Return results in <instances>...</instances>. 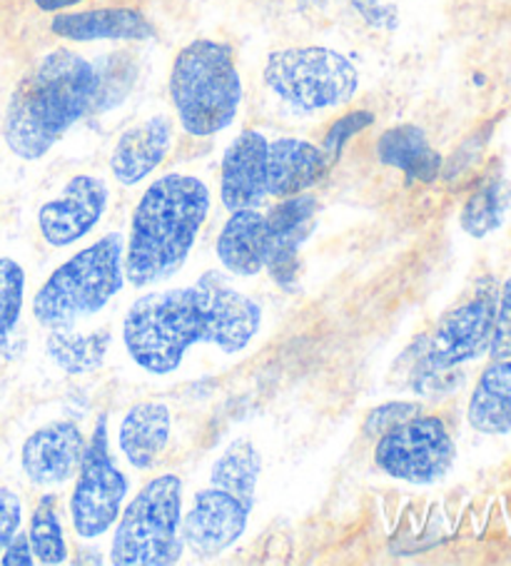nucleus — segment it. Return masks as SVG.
I'll list each match as a JSON object with an SVG mask.
<instances>
[{"mask_svg":"<svg viewBox=\"0 0 511 566\" xmlns=\"http://www.w3.org/2000/svg\"><path fill=\"white\" fill-rule=\"evenodd\" d=\"M260 325L258 302L210 270L195 285L135 300L123 319V343L137 367L165 377L180 367L192 345H215L225 355L242 353Z\"/></svg>","mask_w":511,"mask_h":566,"instance_id":"f257e3e1","label":"nucleus"},{"mask_svg":"<svg viewBox=\"0 0 511 566\" xmlns=\"http://www.w3.org/2000/svg\"><path fill=\"white\" fill-rule=\"evenodd\" d=\"M97 71L67 48L43 55L8 101L3 138L21 160H41L97 101Z\"/></svg>","mask_w":511,"mask_h":566,"instance_id":"f03ea898","label":"nucleus"},{"mask_svg":"<svg viewBox=\"0 0 511 566\" xmlns=\"http://www.w3.org/2000/svg\"><path fill=\"white\" fill-rule=\"evenodd\" d=\"M210 212V190L195 175H163L143 192L131 220L125 280L147 287L180 272Z\"/></svg>","mask_w":511,"mask_h":566,"instance_id":"7ed1b4c3","label":"nucleus"},{"mask_svg":"<svg viewBox=\"0 0 511 566\" xmlns=\"http://www.w3.org/2000/svg\"><path fill=\"white\" fill-rule=\"evenodd\" d=\"M262 472V457L248 437L234 439L215 462L210 484L195 494L188 514H182V542L202 556L222 554L248 530L254 494Z\"/></svg>","mask_w":511,"mask_h":566,"instance_id":"20e7f679","label":"nucleus"},{"mask_svg":"<svg viewBox=\"0 0 511 566\" xmlns=\"http://www.w3.org/2000/svg\"><path fill=\"white\" fill-rule=\"evenodd\" d=\"M170 101L182 130L210 138L232 125L242 103V81L228 43L192 41L175 55Z\"/></svg>","mask_w":511,"mask_h":566,"instance_id":"39448f33","label":"nucleus"},{"mask_svg":"<svg viewBox=\"0 0 511 566\" xmlns=\"http://www.w3.org/2000/svg\"><path fill=\"white\" fill-rule=\"evenodd\" d=\"M125 238L107 232L75 252L43 282L33 315L48 329H67L75 319L101 312L125 285Z\"/></svg>","mask_w":511,"mask_h":566,"instance_id":"423d86ee","label":"nucleus"},{"mask_svg":"<svg viewBox=\"0 0 511 566\" xmlns=\"http://www.w3.org/2000/svg\"><path fill=\"white\" fill-rule=\"evenodd\" d=\"M111 544L115 566H170L178 564L182 542V480L160 474L147 482L117 516Z\"/></svg>","mask_w":511,"mask_h":566,"instance_id":"0eeeda50","label":"nucleus"},{"mask_svg":"<svg viewBox=\"0 0 511 566\" xmlns=\"http://www.w3.org/2000/svg\"><path fill=\"white\" fill-rule=\"evenodd\" d=\"M264 83L294 111L314 113L350 103L359 73L347 55L330 48H288L268 55Z\"/></svg>","mask_w":511,"mask_h":566,"instance_id":"6e6552de","label":"nucleus"},{"mask_svg":"<svg viewBox=\"0 0 511 566\" xmlns=\"http://www.w3.org/2000/svg\"><path fill=\"white\" fill-rule=\"evenodd\" d=\"M457 447L439 417H409L379 434L375 462L392 480L435 484L455 464Z\"/></svg>","mask_w":511,"mask_h":566,"instance_id":"1a4fd4ad","label":"nucleus"},{"mask_svg":"<svg viewBox=\"0 0 511 566\" xmlns=\"http://www.w3.org/2000/svg\"><path fill=\"white\" fill-rule=\"evenodd\" d=\"M127 496V480L117 470L107 437V415L95 422L91 442L85 447L83 464L71 494V520L81 539H97L117 522Z\"/></svg>","mask_w":511,"mask_h":566,"instance_id":"9d476101","label":"nucleus"},{"mask_svg":"<svg viewBox=\"0 0 511 566\" xmlns=\"http://www.w3.org/2000/svg\"><path fill=\"white\" fill-rule=\"evenodd\" d=\"M497 300L491 292H479L474 300L451 310L439 319L435 332L425 339L427 373H445L481 357L491 345Z\"/></svg>","mask_w":511,"mask_h":566,"instance_id":"9b49d317","label":"nucleus"},{"mask_svg":"<svg viewBox=\"0 0 511 566\" xmlns=\"http://www.w3.org/2000/svg\"><path fill=\"white\" fill-rule=\"evenodd\" d=\"M107 185L95 175H75L67 180L61 198L38 210V228L53 248H67L95 230L107 208Z\"/></svg>","mask_w":511,"mask_h":566,"instance_id":"f8f14e48","label":"nucleus"},{"mask_svg":"<svg viewBox=\"0 0 511 566\" xmlns=\"http://www.w3.org/2000/svg\"><path fill=\"white\" fill-rule=\"evenodd\" d=\"M85 437L71 419H58L25 439L21 464L28 480L41 486L63 484L73 480L83 464Z\"/></svg>","mask_w":511,"mask_h":566,"instance_id":"ddd939ff","label":"nucleus"},{"mask_svg":"<svg viewBox=\"0 0 511 566\" xmlns=\"http://www.w3.org/2000/svg\"><path fill=\"white\" fill-rule=\"evenodd\" d=\"M268 145L258 130H244L222 155L220 198L228 212L252 210L270 198L268 195Z\"/></svg>","mask_w":511,"mask_h":566,"instance_id":"4468645a","label":"nucleus"},{"mask_svg":"<svg viewBox=\"0 0 511 566\" xmlns=\"http://www.w3.org/2000/svg\"><path fill=\"white\" fill-rule=\"evenodd\" d=\"M173 145V120L167 115H153L140 125L127 128L115 143L111 170L121 185H137L165 160Z\"/></svg>","mask_w":511,"mask_h":566,"instance_id":"2eb2a0df","label":"nucleus"},{"mask_svg":"<svg viewBox=\"0 0 511 566\" xmlns=\"http://www.w3.org/2000/svg\"><path fill=\"white\" fill-rule=\"evenodd\" d=\"M218 258L234 277H254L268 268L270 222L260 208L234 210L218 238Z\"/></svg>","mask_w":511,"mask_h":566,"instance_id":"dca6fc26","label":"nucleus"},{"mask_svg":"<svg viewBox=\"0 0 511 566\" xmlns=\"http://www.w3.org/2000/svg\"><path fill=\"white\" fill-rule=\"evenodd\" d=\"M51 31L75 43L150 41L155 35L153 23L135 8H95V11L63 13L53 18Z\"/></svg>","mask_w":511,"mask_h":566,"instance_id":"f3484780","label":"nucleus"},{"mask_svg":"<svg viewBox=\"0 0 511 566\" xmlns=\"http://www.w3.org/2000/svg\"><path fill=\"white\" fill-rule=\"evenodd\" d=\"M314 210H317V200L312 195H292V198L280 200L268 212L270 222V258L268 270L272 272V280H278L282 287H288L294 280V258L298 250L307 238V228Z\"/></svg>","mask_w":511,"mask_h":566,"instance_id":"a211bd4d","label":"nucleus"},{"mask_svg":"<svg viewBox=\"0 0 511 566\" xmlns=\"http://www.w3.org/2000/svg\"><path fill=\"white\" fill-rule=\"evenodd\" d=\"M330 163L322 148L300 138H280L268 145V195L274 200L292 198L322 180Z\"/></svg>","mask_w":511,"mask_h":566,"instance_id":"6ab92c4d","label":"nucleus"},{"mask_svg":"<svg viewBox=\"0 0 511 566\" xmlns=\"http://www.w3.org/2000/svg\"><path fill=\"white\" fill-rule=\"evenodd\" d=\"M170 409L163 402H140L127 409L117 442L135 470H150L170 442Z\"/></svg>","mask_w":511,"mask_h":566,"instance_id":"aec40b11","label":"nucleus"},{"mask_svg":"<svg viewBox=\"0 0 511 566\" xmlns=\"http://www.w3.org/2000/svg\"><path fill=\"white\" fill-rule=\"evenodd\" d=\"M469 424L481 434L511 432V363L494 359L479 377L467 409Z\"/></svg>","mask_w":511,"mask_h":566,"instance_id":"412c9836","label":"nucleus"},{"mask_svg":"<svg viewBox=\"0 0 511 566\" xmlns=\"http://www.w3.org/2000/svg\"><path fill=\"white\" fill-rule=\"evenodd\" d=\"M377 158L407 175L409 180L431 182L441 170L439 153L417 125H397L377 140Z\"/></svg>","mask_w":511,"mask_h":566,"instance_id":"4be33fe9","label":"nucleus"},{"mask_svg":"<svg viewBox=\"0 0 511 566\" xmlns=\"http://www.w3.org/2000/svg\"><path fill=\"white\" fill-rule=\"evenodd\" d=\"M45 347L53 363L63 367L67 375H87L103 365L107 347H111V335H107V329L91 332V335L53 329Z\"/></svg>","mask_w":511,"mask_h":566,"instance_id":"5701e85b","label":"nucleus"},{"mask_svg":"<svg viewBox=\"0 0 511 566\" xmlns=\"http://www.w3.org/2000/svg\"><path fill=\"white\" fill-rule=\"evenodd\" d=\"M35 559L48 566L63 564L67 559V544L61 524V512H58V494H45L38 502L31 516V530H28Z\"/></svg>","mask_w":511,"mask_h":566,"instance_id":"b1692460","label":"nucleus"},{"mask_svg":"<svg viewBox=\"0 0 511 566\" xmlns=\"http://www.w3.org/2000/svg\"><path fill=\"white\" fill-rule=\"evenodd\" d=\"M507 212V192L499 178H489L479 185L474 195L467 200L461 210V228L471 238H487L504 222Z\"/></svg>","mask_w":511,"mask_h":566,"instance_id":"393cba45","label":"nucleus"},{"mask_svg":"<svg viewBox=\"0 0 511 566\" xmlns=\"http://www.w3.org/2000/svg\"><path fill=\"white\" fill-rule=\"evenodd\" d=\"M25 272L13 258H0V347H6L21 319Z\"/></svg>","mask_w":511,"mask_h":566,"instance_id":"a878e982","label":"nucleus"},{"mask_svg":"<svg viewBox=\"0 0 511 566\" xmlns=\"http://www.w3.org/2000/svg\"><path fill=\"white\" fill-rule=\"evenodd\" d=\"M372 113H352V115H345V118L337 120L332 125V130L327 133V138H324V145H322V153L324 158H327V163H334L340 158L342 148H345V143L352 138V135L365 130L367 125H372Z\"/></svg>","mask_w":511,"mask_h":566,"instance_id":"bb28decb","label":"nucleus"},{"mask_svg":"<svg viewBox=\"0 0 511 566\" xmlns=\"http://www.w3.org/2000/svg\"><path fill=\"white\" fill-rule=\"evenodd\" d=\"M489 353L494 359L511 357V280L501 290V300L494 315V332H491Z\"/></svg>","mask_w":511,"mask_h":566,"instance_id":"cd10ccee","label":"nucleus"},{"mask_svg":"<svg viewBox=\"0 0 511 566\" xmlns=\"http://www.w3.org/2000/svg\"><path fill=\"white\" fill-rule=\"evenodd\" d=\"M23 504L21 496L11 490H0V554L11 544L13 536L21 530Z\"/></svg>","mask_w":511,"mask_h":566,"instance_id":"c85d7f7f","label":"nucleus"},{"mask_svg":"<svg viewBox=\"0 0 511 566\" xmlns=\"http://www.w3.org/2000/svg\"><path fill=\"white\" fill-rule=\"evenodd\" d=\"M419 415V407L417 405H409V402H389V405H382L377 407L375 412L369 415L367 424H365V432L372 437H379L382 432H387L389 427H395L399 422H405V419Z\"/></svg>","mask_w":511,"mask_h":566,"instance_id":"c756f323","label":"nucleus"},{"mask_svg":"<svg viewBox=\"0 0 511 566\" xmlns=\"http://www.w3.org/2000/svg\"><path fill=\"white\" fill-rule=\"evenodd\" d=\"M0 564L3 566H33L35 564V554H33V546H31V539H28V534L18 530L11 544L6 546L3 556H0Z\"/></svg>","mask_w":511,"mask_h":566,"instance_id":"7c9ffc66","label":"nucleus"},{"mask_svg":"<svg viewBox=\"0 0 511 566\" xmlns=\"http://www.w3.org/2000/svg\"><path fill=\"white\" fill-rule=\"evenodd\" d=\"M33 3L45 13H58V11H65V8H73L77 3H85V0H33Z\"/></svg>","mask_w":511,"mask_h":566,"instance_id":"2f4dec72","label":"nucleus"}]
</instances>
